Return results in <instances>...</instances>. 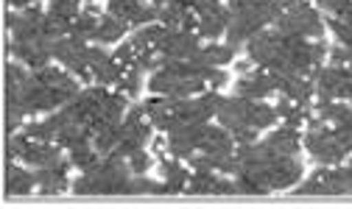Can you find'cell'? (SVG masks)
<instances>
[{"label":"cell","instance_id":"1","mask_svg":"<svg viewBox=\"0 0 352 209\" xmlns=\"http://www.w3.org/2000/svg\"><path fill=\"white\" fill-rule=\"evenodd\" d=\"M277 117L280 114L274 106H266L252 98H241V95L232 101H224L221 109H218V120H221V125L238 143H252L254 132L269 129Z\"/></svg>","mask_w":352,"mask_h":209},{"label":"cell","instance_id":"2","mask_svg":"<svg viewBox=\"0 0 352 209\" xmlns=\"http://www.w3.org/2000/svg\"><path fill=\"white\" fill-rule=\"evenodd\" d=\"M305 145L307 151L314 153V159H319L322 164H338L349 151L344 148V143L338 140L336 134V125L314 117L311 120V129H307V137H305Z\"/></svg>","mask_w":352,"mask_h":209},{"label":"cell","instance_id":"3","mask_svg":"<svg viewBox=\"0 0 352 209\" xmlns=\"http://www.w3.org/2000/svg\"><path fill=\"white\" fill-rule=\"evenodd\" d=\"M277 31H283L288 36H299V39H319L324 25H322L319 12L302 0V3L291 6L288 12H283L277 17Z\"/></svg>","mask_w":352,"mask_h":209},{"label":"cell","instance_id":"4","mask_svg":"<svg viewBox=\"0 0 352 209\" xmlns=\"http://www.w3.org/2000/svg\"><path fill=\"white\" fill-rule=\"evenodd\" d=\"M232 14L218 0H196V28L207 39H218L230 28Z\"/></svg>","mask_w":352,"mask_h":209},{"label":"cell","instance_id":"5","mask_svg":"<svg viewBox=\"0 0 352 209\" xmlns=\"http://www.w3.org/2000/svg\"><path fill=\"white\" fill-rule=\"evenodd\" d=\"M272 93H277V81H274L272 70H252V73H246V78L238 81V95L241 98L260 101V98H269Z\"/></svg>","mask_w":352,"mask_h":209},{"label":"cell","instance_id":"6","mask_svg":"<svg viewBox=\"0 0 352 209\" xmlns=\"http://www.w3.org/2000/svg\"><path fill=\"white\" fill-rule=\"evenodd\" d=\"M109 14L123 20L126 25H140L157 20V6H148L143 0H109Z\"/></svg>","mask_w":352,"mask_h":209},{"label":"cell","instance_id":"7","mask_svg":"<svg viewBox=\"0 0 352 209\" xmlns=\"http://www.w3.org/2000/svg\"><path fill=\"white\" fill-rule=\"evenodd\" d=\"M36 187L39 193H62L67 190V162L54 164V167H39L36 171Z\"/></svg>","mask_w":352,"mask_h":209},{"label":"cell","instance_id":"8","mask_svg":"<svg viewBox=\"0 0 352 209\" xmlns=\"http://www.w3.org/2000/svg\"><path fill=\"white\" fill-rule=\"evenodd\" d=\"M162 179H165V193H182V190H188L190 173H188V167H182L176 159H165L162 162Z\"/></svg>","mask_w":352,"mask_h":209},{"label":"cell","instance_id":"9","mask_svg":"<svg viewBox=\"0 0 352 209\" xmlns=\"http://www.w3.org/2000/svg\"><path fill=\"white\" fill-rule=\"evenodd\" d=\"M36 187V173H28L14 162H9V179H6V193L9 195H28Z\"/></svg>","mask_w":352,"mask_h":209},{"label":"cell","instance_id":"10","mask_svg":"<svg viewBox=\"0 0 352 209\" xmlns=\"http://www.w3.org/2000/svg\"><path fill=\"white\" fill-rule=\"evenodd\" d=\"M232 53H235V48L230 45V42H227V45H204L193 56V62L201 64V67H221V64H227L232 59Z\"/></svg>","mask_w":352,"mask_h":209},{"label":"cell","instance_id":"11","mask_svg":"<svg viewBox=\"0 0 352 209\" xmlns=\"http://www.w3.org/2000/svg\"><path fill=\"white\" fill-rule=\"evenodd\" d=\"M123 34H126V23L118 20V17H112V14H107V17L98 20V28H96V36L93 39L101 42V45H109V42H118Z\"/></svg>","mask_w":352,"mask_h":209},{"label":"cell","instance_id":"12","mask_svg":"<svg viewBox=\"0 0 352 209\" xmlns=\"http://www.w3.org/2000/svg\"><path fill=\"white\" fill-rule=\"evenodd\" d=\"M266 143H269L277 153H283V156H296V151H299V137H296V129H294V125L274 132Z\"/></svg>","mask_w":352,"mask_h":209},{"label":"cell","instance_id":"13","mask_svg":"<svg viewBox=\"0 0 352 209\" xmlns=\"http://www.w3.org/2000/svg\"><path fill=\"white\" fill-rule=\"evenodd\" d=\"M98 20H101V17H98V9H96V6H87V12L76 17L70 34L78 36V39H93V36H96V28H98Z\"/></svg>","mask_w":352,"mask_h":209},{"label":"cell","instance_id":"14","mask_svg":"<svg viewBox=\"0 0 352 209\" xmlns=\"http://www.w3.org/2000/svg\"><path fill=\"white\" fill-rule=\"evenodd\" d=\"M70 162H73L76 167H81L84 173L93 171V167L98 164V148L90 145V143H84V145H78V148L70 151Z\"/></svg>","mask_w":352,"mask_h":209},{"label":"cell","instance_id":"15","mask_svg":"<svg viewBox=\"0 0 352 209\" xmlns=\"http://www.w3.org/2000/svg\"><path fill=\"white\" fill-rule=\"evenodd\" d=\"M330 25L338 36V42L344 48L352 51V14H344V17H330Z\"/></svg>","mask_w":352,"mask_h":209},{"label":"cell","instance_id":"16","mask_svg":"<svg viewBox=\"0 0 352 209\" xmlns=\"http://www.w3.org/2000/svg\"><path fill=\"white\" fill-rule=\"evenodd\" d=\"M118 90H123V95H138L140 93V67H126L123 78L118 81Z\"/></svg>","mask_w":352,"mask_h":209},{"label":"cell","instance_id":"17","mask_svg":"<svg viewBox=\"0 0 352 209\" xmlns=\"http://www.w3.org/2000/svg\"><path fill=\"white\" fill-rule=\"evenodd\" d=\"M319 6L330 14V17H344L352 14V0H319Z\"/></svg>","mask_w":352,"mask_h":209},{"label":"cell","instance_id":"18","mask_svg":"<svg viewBox=\"0 0 352 209\" xmlns=\"http://www.w3.org/2000/svg\"><path fill=\"white\" fill-rule=\"evenodd\" d=\"M148 164H151V159H148V153H143V148L129 156V167H131V173H138V176L148 171Z\"/></svg>","mask_w":352,"mask_h":209},{"label":"cell","instance_id":"19","mask_svg":"<svg viewBox=\"0 0 352 209\" xmlns=\"http://www.w3.org/2000/svg\"><path fill=\"white\" fill-rule=\"evenodd\" d=\"M9 3H12V6H23V9H25V6H31V3H34V0H9Z\"/></svg>","mask_w":352,"mask_h":209}]
</instances>
